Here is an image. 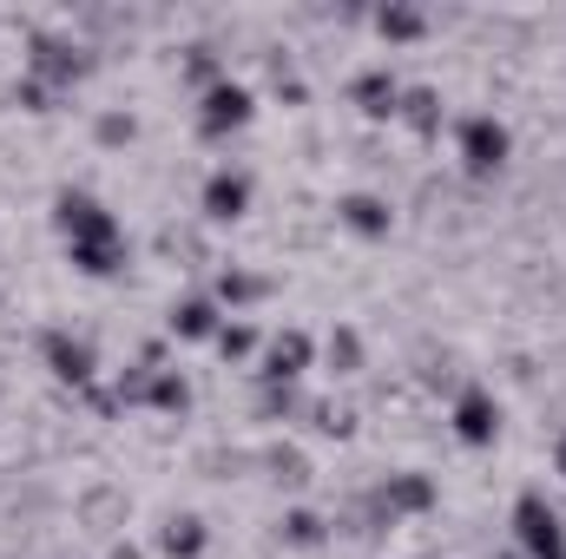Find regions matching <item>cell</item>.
Returning a JSON list of instances; mask_svg holds the SVG:
<instances>
[{
  "instance_id": "1",
  "label": "cell",
  "mask_w": 566,
  "mask_h": 559,
  "mask_svg": "<svg viewBox=\"0 0 566 559\" xmlns=\"http://www.w3.org/2000/svg\"><path fill=\"white\" fill-rule=\"evenodd\" d=\"M53 231H60L66 251H113V244H126V231H119V218L106 211V198H93V191H80V184H66V191L53 198Z\"/></svg>"
},
{
  "instance_id": "2",
  "label": "cell",
  "mask_w": 566,
  "mask_h": 559,
  "mask_svg": "<svg viewBox=\"0 0 566 559\" xmlns=\"http://www.w3.org/2000/svg\"><path fill=\"white\" fill-rule=\"evenodd\" d=\"M93 66H99V53H93L86 40H73V33H33V40H27V73H33L40 86H53V93L93 80Z\"/></svg>"
},
{
  "instance_id": "3",
  "label": "cell",
  "mask_w": 566,
  "mask_h": 559,
  "mask_svg": "<svg viewBox=\"0 0 566 559\" xmlns=\"http://www.w3.org/2000/svg\"><path fill=\"white\" fill-rule=\"evenodd\" d=\"M454 158H461L468 178H494V171H507V158H514V133H507V119H494V113H468V119L454 126Z\"/></svg>"
},
{
  "instance_id": "4",
  "label": "cell",
  "mask_w": 566,
  "mask_h": 559,
  "mask_svg": "<svg viewBox=\"0 0 566 559\" xmlns=\"http://www.w3.org/2000/svg\"><path fill=\"white\" fill-rule=\"evenodd\" d=\"M514 540H521L527 559H566V520L547 507L541 487H527V494L514 500Z\"/></svg>"
},
{
  "instance_id": "5",
  "label": "cell",
  "mask_w": 566,
  "mask_h": 559,
  "mask_svg": "<svg viewBox=\"0 0 566 559\" xmlns=\"http://www.w3.org/2000/svg\"><path fill=\"white\" fill-rule=\"evenodd\" d=\"M376 514H382V527H396V520H422L441 507V487H434V474L422 467H402V474H389V481H376Z\"/></svg>"
},
{
  "instance_id": "6",
  "label": "cell",
  "mask_w": 566,
  "mask_h": 559,
  "mask_svg": "<svg viewBox=\"0 0 566 559\" xmlns=\"http://www.w3.org/2000/svg\"><path fill=\"white\" fill-rule=\"evenodd\" d=\"M316 356H323V342H316L310 329H277V336H264L258 382H264V389H290V382H303V376L316 369Z\"/></svg>"
},
{
  "instance_id": "7",
  "label": "cell",
  "mask_w": 566,
  "mask_h": 559,
  "mask_svg": "<svg viewBox=\"0 0 566 559\" xmlns=\"http://www.w3.org/2000/svg\"><path fill=\"white\" fill-rule=\"evenodd\" d=\"M448 428H454L461 447H494V441H501V402H494V389L461 382L454 402H448Z\"/></svg>"
},
{
  "instance_id": "8",
  "label": "cell",
  "mask_w": 566,
  "mask_h": 559,
  "mask_svg": "<svg viewBox=\"0 0 566 559\" xmlns=\"http://www.w3.org/2000/svg\"><path fill=\"white\" fill-rule=\"evenodd\" d=\"M251 119H258V93H251L244 80H224V86L198 93V133H205V139H231V133H244Z\"/></svg>"
},
{
  "instance_id": "9",
  "label": "cell",
  "mask_w": 566,
  "mask_h": 559,
  "mask_svg": "<svg viewBox=\"0 0 566 559\" xmlns=\"http://www.w3.org/2000/svg\"><path fill=\"white\" fill-rule=\"evenodd\" d=\"M40 362H46V376L66 382V389H93V382H99V349H93L86 336H73V329H46V336H40Z\"/></svg>"
},
{
  "instance_id": "10",
  "label": "cell",
  "mask_w": 566,
  "mask_h": 559,
  "mask_svg": "<svg viewBox=\"0 0 566 559\" xmlns=\"http://www.w3.org/2000/svg\"><path fill=\"white\" fill-rule=\"evenodd\" d=\"M198 211H205V224H238V218L251 211V171L218 165V171L205 178V191H198Z\"/></svg>"
},
{
  "instance_id": "11",
  "label": "cell",
  "mask_w": 566,
  "mask_h": 559,
  "mask_svg": "<svg viewBox=\"0 0 566 559\" xmlns=\"http://www.w3.org/2000/svg\"><path fill=\"white\" fill-rule=\"evenodd\" d=\"M218 329H224V309L211 289H191L165 309V336H178V342H218Z\"/></svg>"
},
{
  "instance_id": "12",
  "label": "cell",
  "mask_w": 566,
  "mask_h": 559,
  "mask_svg": "<svg viewBox=\"0 0 566 559\" xmlns=\"http://www.w3.org/2000/svg\"><path fill=\"white\" fill-rule=\"evenodd\" d=\"M336 224H343L349 238L376 244V238L396 231V211H389V198H376V191H343V198H336Z\"/></svg>"
},
{
  "instance_id": "13",
  "label": "cell",
  "mask_w": 566,
  "mask_h": 559,
  "mask_svg": "<svg viewBox=\"0 0 566 559\" xmlns=\"http://www.w3.org/2000/svg\"><path fill=\"white\" fill-rule=\"evenodd\" d=\"M349 106L382 126V119H396V106H402V80H396L389 66H363V73L349 80Z\"/></svg>"
},
{
  "instance_id": "14",
  "label": "cell",
  "mask_w": 566,
  "mask_h": 559,
  "mask_svg": "<svg viewBox=\"0 0 566 559\" xmlns=\"http://www.w3.org/2000/svg\"><path fill=\"white\" fill-rule=\"evenodd\" d=\"M271 289H277V283L264 277V271H251V264H224L218 283H211V296H218V309H224V316H244V309L271 303Z\"/></svg>"
},
{
  "instance_id": "15",
  "label": "cell",
  "mask_w": 566,
  "mask_h": 559,
  "mask_svg": "<svg viewBox=\"0 0 566 559\" xmlns=\"http://www.w3.org/2000/svg\"><path fill=\"white\" fill-rule=\"evenodd\" d=\"M369 27L389 40V46H416V40H428V7H416V0H389V7H376L369 13Z\"/></svg>"
},
{
  "instance_id": "16",
  "label": "cell",
  "mask_w": 566,
  "mask_h": 559,
  "mask_svg": "<svg viewBox=\"0 0 566 559\" xmlns=\"http://www.w3.org/2000/svg\"><path fill=\"white\" fill-rule=\"evenodd\" d=\"M158 553L165 559H205L211 553V527H205L198 514H165V527H158Z\"/></svg>"
},
{
  "instance_id": "17",
  "label": "cell",
  "mask_w": 566,
  "mask_h": 559,
  "mask_svg": "<svg viewBox=\"0 0 566 559\" xmlns=\"http://www.w3.org/2000/svg\"><path fill=\"white\" fill-rule=\"evenodd\" d=\"M396 119H402L416 139H441V119H448V106H441V93H434V86H402V106H396Z\"/></svg>"
},
{
  "instance_id": "18",
  "label": "cell",
  "mask_w": 566,
  "mask_h": 559,
  "mask_svg": "<svg viewBox=\"0 0 566 559\" xmlns=\"http://www.w3.org/2000/svg\"><path fill=\"white\" fill-rule=\"evenodd\" d=\"M329 534H336V527H329L316 507H290V514L277 520V540L290 547V553H323V547H329Z\"/></svg>"
},
{
  "instance_id": "19",
  "label": "cell",
  "mask_w": 566,
  "mask_h": 559,
  "mask_svg": "<svg viewBox=\"0 0 566 559\" xmlns=\"http://www.w3.org/2000/svg\"><path fill=\"white\" fill-rule=\"evenodd\" d=\"M323 362H329L336 376H363V369H369V349H363V329H356V323H336V329L323 336Z\"/></svg>"
},
{
  "instance_id": "20",
  "label": "cell",
  "mask_w": 566,
  "mask_h": 559,
  "mask_svg": "<svg viewBox=\"0 0 566 559\" xmlns=\"http://www.w3.org/2000/svg\"><path fill=\"white\" fill-rule=\"evenodd\" d=\"M258 467H264L277 487H290V494H296V487H310V454H303V447H290V441H271V447L258 454Z\"/></svg>"
},
{
  "instance_id": "21",
  "label": "cell",
  "mask_w": 566,
  "mask_h": 559,
  "mask_svg": "<svg viewBox=\"0 0 566 559\" xmlns=\"http://www.w3.org/2000/svg\"><path fill=\"white\" fill-rule=\"evenodd\" d=\"M145 409H158V415H185L191 409V382L165 362V369H151V389H145Z\"/></svg>"
},
{
  "instance_id": "22",
  "label": "cell",
  "mask_w": 566,
  "mask_h": 559,
  "mask_svg": "<svg viewBox=\"0 0 566 559\" xmlns=\"http://www.w3.org/2000/svg\"><path fill=\"white\" fill-rule=\"evenodd\" d=\"M178 66H185V80H191L198 93H211V86H224V80H231L224 53H218V46H205V40H198V46H185V60H178Z\"/></svg>"
},
{
  "instance_id": "23",
  "label": "cell",
  "mask_w": 566,
  "mask_h": 559,
  "mask_svg": "<svg viewBox=\"0 0 566 559\" xmlns=\"http://www.w3.org/2000/svg\"><path fill=\"white\" fill-rule=\"evenodd\" d=\"M224 362H251L258 349H264V336H258V323H244V316H224V329H218V342H211Z\"/></svg>"
},
{
  "instance_id": "24",
  "label": "cell",
  "mask_w": 566,
  "mask_h": 559,
  "mask_svg": "<svg viewBox=\"0 0 566 559\" xmlns=\"http://www.w3.org/2000/svg\"><path fill=\"white\" fill-rule=\"evenodd\" d=\"M93 139L106 145V151H119V145H133V139H139V119H133L126 106H106V113L93 119Z\"/></svg>"
},
{
  "instance_id": "25",
  "label": "cell",
  "mask_w": 566,
  "mask_h": 559,
  "mask_svg": "<svg viewBox=\"0 0 566 559\" xmlns=\"http://www.w3.org/2000/svg\"><path fill=\"white\" fill-rule=\"evenodd\" d=\"M258 409H264V421H290V415H310V395H303V382H290V389H264Z\"/></svg>"
},
{
  "instance_id": "26",
  "label": "cell",
  "mask_w": 566,
  "mask_h": 559,
  "mask_svg": "<svg viewBox=\"0 0 566 559\" xmlns=\"http://www.w3.org/2000/svg\"><path fill=\"white\" fill-rule=\"evenodd\" d=\"M310 428L349 441V434H356V409H343V402H310Z\"/></svg>"
},
{
  "instance_id": "27",
  "label": "cell",
  "mask_w": 566,
  "mask_h": 559,
  "mask_svg": "<svg viewBox=\"0 0 566 559\" xmlns=\"http://www.w3.org/2000/svg\"><path fill=\"white\" fill-rule=\"evenodd\" d=\"M53 99H60V93H53V86H40L33 73H27V80H13V106H20V113H53Z\"/></svg>"
},
{
  "instance_id": "28",
  "label": "cell",
  "mask_w": 566,
  "mask_h": 559,
  "mask_svg": "<svg viewBox=\"0 0 566 559\" xmlns=\"http://www.w3.org/2000/svg\"><path fill=\"white\" fill-rule=\"evenodd\" d=\"M158 251H165V257H198V264H205V238H198V231H178V224L158 238Z\"/></svg>"
},
{
  "instance_id": "29",
  "label": "cell",
  "mask_w": 566,
  "mask_h": 559,
  "mask_svg": "<svg viewBox=\"0 0 566 559\" xmlns=\"http://www.w3.org/2000/svg\"><path fill=\"white\" fill-rule=\"evenodd\" d=\"M554 474L566 481V428H560V441H554Z\"/></svg>"
},
{
  "instance_id": "30",
  "label": "cell",
  "mask_w": 566,
  "mask_h": 559,
  "mask_svg": "<svg viewBox=\"0 0 566 559\" xmlns=\"http://www.w3.org/2000/svg\"><path fill=\"white\" fill-rule=\"evenodd\" d=\"M106 559H139V547H113Z\"/></svg>"
},
{
  "instance_id": "31",
  "label": "cell",
  "mask_w": 566,
  "mask_h": 559,
  "mask_svg": "<svg viewBox=\"0 0 566 559\" xmlns=\"http://www.w3.org/2000/svg\"><path fill=\"white\" fill-rule=\"evenodd\" d=\"M501 559H507V553H501Z\"/></svg>"
}]
</instances>
